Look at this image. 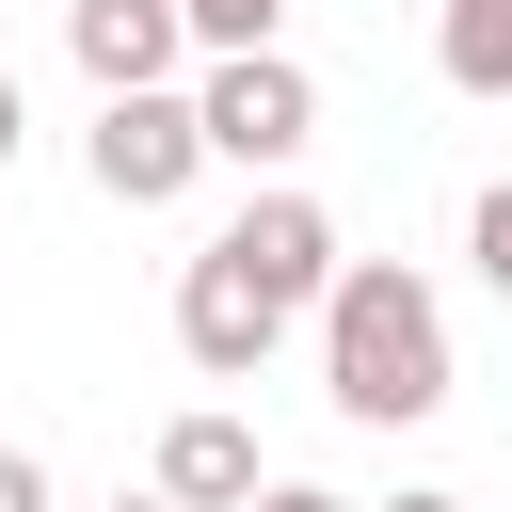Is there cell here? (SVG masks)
<instances>
[{
	"label": "cell",
	"instance_id": "6da1fadb",
	"mask_svg": "<svg viewBox=\"0 0 512 512\" xmlns=\"http://www.w3.org/2000/svg\"><path fill=\"white\" fill-rule=\"evenodd\" d=\"M320 384H336L352 432H416L448 400V304L400 256H336V288H320Z\"/></svg>",
	"mask_w": 512,
	"mask_h": 512
},
{
	"label": "cell",
	"instance_id": "277c9868",
	"mask_svg": "<svg viewBox=\"0 0 512 512\" xmlns=\"http://www.w3.org/2000/svg\"><path fill=\"white\" fill-rule=\"evenodd\" d=\"M272 336H288V304H272V288L208 240V256L176 272V352H192L208 384H256V368H272Z\"/></svg>",
	"mask_w": 512,
	"mask_h": 512
},
{
	"label": "cell",
	"instance_id": "9a60e30c",
	"mask_svg": "<svg viewBox=\"0 0 512 512\" xmlns=\"http://www.w3.org/2000/svg\"><path fill=\"white\" fill-rule=\"evenodd\" d=\"M112 512H176V496H112Z\"/></svg>",
	"mask_w": 512,
	"mask_h": 512
},
{
	"label": "cell",
	"instance_id": "52a82bcc",
	"mask_svg": "<svg viewBox=\"0 0 512 512\" xmlns=\"http://www.w3.org/2000/svg\"><path fill=\"white\" fill-rule=\"evenodd\" d=\"M160 496H176V512H240V496H256V432H240V416H176V432H160Z\"/></svg>",
	"mask_w": 512,
	"mask_h": 512
},
{
	"label": "cell",
	"instance_id": "3957f363",
	"mask_svg": "<svg viewBox=\"0 0 512 512\" xmlns=\"http://www.w3.org/2000/svg\"><path fill=\"white\" fill-rule=\"evenodd\" d=\"M192 176H208V128H192V96H176V80L96 96V192H112V208H176Z\"/></svg>",
	"mask_w": 512,
	"mask_h": 512
},
{
	"label": "cell",
	"instance_id": "7c38bea8",
	"mask_svg": "<svg viewBox=\"0 0 512 512\" xmlns=\"http://www.w3.org/2000/svg\"><path fill=\"white\" fill-rule=\"evenodd\" d=\"M240 512H352V496H320V480H256Z\"/></svg>",
	"mask_w": 512,
	"mask_h": 512
},
{
	"label": "cell",
	"instance_id": "4fadbf2b",
	"mask_svg": "<svg viewBox=\"0 0 512 512\" xmlns=\"http://www.w3.org/2000/svg\"><path fill=\"white\" fill-rule=\"evenodd\" d=\"M16 128H32V112H16V80H0V176H16Z\"/></svg>",
	"mask_w": 512,
	"mask_h": 512
},
{
	"label": "cell",
	"instance_id": "8fae6325",
	"mask_svg": "<svg viewBox=\"0 0 512 512\" xmlns=\"http://www.w3.org/2000/svg\"><path fill=\"white\" fill-rule=\"evenodd\" d=\"M0 512H48V464L32 448H0Z\"/></svg>",
	"mask_w": 512,
	"mask_h": 512
},
{
	"label": "cell",
	"instance_id": "ba28073f",
	"mask_svg": "<svg viewBox=\"0 0 512 512\" xmlns=\"http://www.w3.org/2000/svg\"><path fill=\"white\" fill-rule=\"evenodd\" d=\"M432 64H448L464 96H512V0H448V16H432Z\"/></svg>",
	"mask_w": 512,
	"mask_h": 512
},
{
	"label": "cell",
	"instance_id": "9c48e42d",
	"mask_svg": "<svg viewBox=\"0 0 512 512\" xmlns=\"http://www.w3.org/2000/svg\"><path fill=\"white\" fill-rule=\"evenodd\" d=\"M176 16H192V48H272L288 0H176Z\"/></svg>",
	"mask_w": 512,
	"mask_h": 512
},
{
	"label": "cell",
	"instance_id": "5b68a950",
	"mask_svg": "<svg viewBox=\"0 0 512 512\" xmlns=\"http://www.w3.org/2000/svg\"><path fill=\"white\" fill-rule=\"evenodd\" d=\"M64 48H80L96 96H144V80L192 64V16H176V0H64Z\"/></svg>",
	"mask_w": 512,
	"mask_h": 512
},
{
	"label": "cell",
	"instance_id": "8992f818",
	"mask_svg": "<svg viewBox=\"0 0 512 512\" xmlns=\"http://www.w3.org/2000/svg\"><path fill=\"white\" fill-rule=\"evenodd\" d=\"M224 256H240L272 304H320V288H336V224H320V192H288V176H272V192L224 224Z\"/></svg>",
	"mask_w": 512,
	"mask_h": 512
},
{
	"label": "cell",
	"instance_id": "5bb4252c",
	"mask_svg": "<svg viewBox=\"0 0 512 512\" xmlns=\"http://www.w3.org/2000/svg\"><path fill=\"white\" fill-rule=\"evenodd\" d=\"M384 512H464V496H384Z\"/></svg>",
	"mask_w": 512,
	"mask_h": 512
},
{
	"label": "cell",
	"instance_id": "30bf717a",
	"mask_svg": "<svg viewBox=\"0 0 512 512\" xmlns=\"http://www.w3.org/2000/svg\"><path fill=\"white\" fill-rule=\"evenodd\" d=\"M464 256H480V288H496V304H512V176H496V192H480V224H464Z\"/></svg>",
	"mask_w": 512,
	"mask_h": 512
},
{
	"label": "cell",
	"instance_id": "7a4b0ae2",
	"mask_svg": "<svg viewBox=\"0 0 512 512\" xmlns=\"http://www.w3.org/2000/svg\"><path fill=\"white\" fill-rule=\"evenodd\" d=\"M192 128H208V160H240V176H288V160L320 144V80H304L288 48H208V80H192Z\"/></svg>",
	"mask_w": 512,
	"mask_h": 512
}]
</instances>
